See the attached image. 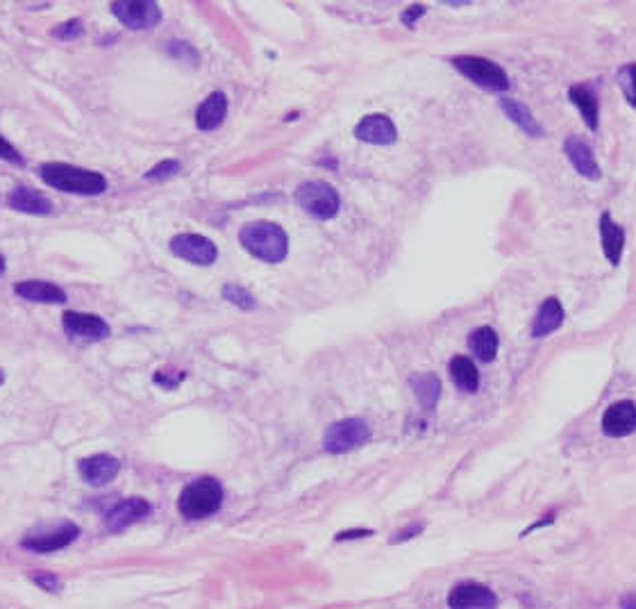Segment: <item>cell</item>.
Returning a JSON list of instances; mask_svg holds the SVG:
<instances>
[{"label":"cell","mask_w":636,"mask_h":609,"mask_svg":"<svg viewBox=\"0 0 636 609\" xmlns=\"http://www.w3.org/2000/svg\"><path fill=\"white\" fill-rule=\"evenodd\" d=\"M7 205L12 207L14 212H21V214L30 216H50L55 212L50 198H46L44 193H39L36 189L26 187V184H18V187H14L12 191H9Z\"/></svg>","instance_id":"cell-15"},{"label":"cell","mask_w":636,"mask_h":609,"mask_svg":"<svg viewBox=\"0 0 636 609\" xmlns=\"http://www.w3.org/2000/svg\"><path fill=\"white\" fill-rule=\"evenodd\" d=\"M180 170H182V164H180L178 160H161L144 175V178L150 180V182H164V180H170L173 175H178Z\"/></svg>","instance_id":"cell-28"},{"label":"cell","mask_w":636,"mask_h":609,"mask_svg":"<svg viewBox=\"0 0 636 609\" xmlns=\"http://www.w3.org/2000/svg\"><path fill=\"white\" fill-rule=\"evenodd\" d=\"M85 32V23L82 18H68V21L59 23L57 27H53V36L59 41H73L77 36H82Z\"/></svg>","instance_id":"cell-29"},{"label":"cell","mask_w":636,"mask_h":609,"mask_svg":"<svg viewBox=\"0 0 636 609\" xmlns=\"http://www.w3.org/2000/svg\"><path fill=\"white\" fill-rule=\"evenodd\" d=\"M619 82L625 91V98L630 105H634V64H625L619 71Z\"/></svg>","instance_id":"cell-31"},{"label":"cell","mask_w":636,"mask_h":609,"mask_svg":"<svg viewBox=\"0 0 636 609\" xmlns=\"http://www.w3.org/2000/svg\"><path fill=\"white\" fill-rule=\"evenodd\" d=\"M453 67L479 89L491 91V94H502L509 89V76L491 59L477 57V55H457L453 57Z\"/></svg>","instance_id":"cell-4"},{"label":"cell","mask_w":636,"mask_h":609,"mask_svg":"<svg viewBox=\"0 0 636 609\" xmlns=\"http://www.w3.org/2000/svg\"><path fill=\"white\" fill-rule=\"evenodd\" d=\"M298 207L314 216L318 221H330L339 214L341 210V196L332 184L323 182V180H307L293 193Z\"/></svg>","instance_id":"cell-5"},{"label":"cell","mask_w":636,"mask_h":609,"mask_svg":"<svg viewBox=\"0 0 636 609\" xmlns=\"http://www.w3.org/2000/svg\"><path fill=\"white\" fill-rule=\"evenodd\" d=\"M5 266H7V262H5V257H3V255H0V275H3V274H5Z\"/></svg>","instance_id":"cell-36"},{"label":"cell","mask_w":636,"mask_h":609,"mask_svg":"<svg viewBox=\"0 0 636 609\" xmlns=\"http://www.w3.org/2000/svg\"><path fill=\"white\" fill-rule=\"evenodd\" d=\"M243 251L266 264H280L289 255V237L282 225L273 221H252L239 232Z\"/></svg>","instance_id":"cell-2"},{"label":"cell","mask_w":636,"mask_h":609,"mask_svg":"<svg viewBox=\"0 0 636 609\" xmlns=\"http://www.w3.org/2000/svg\"><path fill=\"white\" fill-rule=\"evenodd\" d=\"M121 470V461L112 455H91L77 461V473H80L82 482L91 484V487H103L109 484Z\"/></svg>","instance_id":"cell-13"},{"label":"cell","mask_w":636,"mask_h":609,"mask_svg":"<svg viewBox=\"0 0 636 609\" xmlns=\"http://www.w3.org/2000/svg\"><path fill=\"white\" fill-rule=\"evenodd\" d=\"M5 385V371H3V368H0V387H3Z\"/></svg>","instance_id":"cell-37"},{"label":"cell","mask_w":636,"mask_h":609,"mask_svg":"<svg viewBox=\"0 0 636 609\" xmlns=\"http://www.w3.org/2000/svg\"><path fill=\"white\" fill-rule=\"evenodd\" d=\"M228 117V96L223 91H214L207 96L196 109V128L202 132H211Z\"/></svg>","instance_id":"cell-19"},{"label":"cell","mask_w":636,"mask_h":609,"mask_svg":"<svg viewBox=\"0 0 636 609\" xmlns=\"http://www.w3.org/2000/svg\"><path fill=\"white\" fill-rule=\"evenodd\" d=\"M564 304L559 303V298H546L539 307L537 318H534V327H532V336L534 339H543V336L552 335V332L559 330L564 325Z\"/></svg>","instance_id":"cell-21"},{"label":"cell","mask_w":636,"mask_h":609,"mask_svg":"<svg viewBox=\"0 0 636 609\" xmlns=\"http://www.w3.org/2000/svg\"><path fill=\"white\" fill-rule=\"evenodd\" d=\"M636 428V408L632 400H619L602 417V432L607 437H628Z\"/></svg>","instance_id":"cell-16"},{"label":"cell","mask_w":636,"mask_h":609,"mask_svg":"<svg viewBox=\"0 0 636 609\" xmlns=\"http://www.w3.org/2000/svg\"><path fill=\"white\" fill-rule=\"evenodd\" d=\"M448 371L455 385H457L462 391H467V394H476L479 389V373H477L476 362H473L471 357L457 355V357L450 359Z\"/></svg>","instance_id":"cell-23"},{"label":"cell","mask_w":636,"mask_h":609,"mask_svg":"<svg viewBox=\"0 0 636 609\" xmlns=\"http://www.w3.org/2000/svg\"><path fill=\"white\" fill-rule=\"evenodd\" d=\"M62 327L68 339L77 341H103L112 335V327L103 316L89 312H73V309L62 314Z\"/></svg>","instance_id":"cell-9"},{"label":"cell","mask_w":636,"mask_h":609,"mask_svg":"<svg viewBox=\"0 0 636 609\" xmlns=\"http://www.w3.org/2000/svg\"><path fill=\"white\" fill-rule=\"evenodd\" d=\"M368 441H371V428L364 418H344L327 428L323 437V449L332 455H344L362 449Z\"/></svg>","instance_id":"cell-6"},{"label":"cell","mask_w":636,"mask_h":609,"mask_svg":"<svg viewBox=\"0 0 636 609\" xmlns=\"http://www.w3.org/2000/svg\"><path fill=\"white\" fill-rule=\"evenodd\" d=\"M409 385H412V389L416 391L418 403H421L423 408L427 409V412H432L441 398V380L439 377H436L435 373H421V376H412Z\"/></svg>","instance_id":"cell-26"},{"label":"cell","mask_w":636,"mask_h":609,"mask_svg":"<svg viewBox=\"0 0 636 609\" xmlns=\"http://www.w3.org/2000/svg\"><path fill=\"white\" fill-rule=\"evenodd\" d=\"M468 348L473 350V355L479 362H493L500 348V339H498V332L493 327L482 325L468 336Z\"/></svg>","instance_id":"cell-25"},{"label":"cell","mask_w":636,"mask_h":609,"mask_svg":"<svg viewBox=\"0 0 636 609\" xmlns=\"http://www.w3.org/2000/svg\"><path fill=\"white\" fill-rule=\"evenodd\" d=\"M14 294L23 301L41 304H62L67 303V292L59 284L46 283V280H23L14 284Z\"/></svg>","instance_id":"cell-17"},{"label":"cell","mask_w":636,"mask_h":609,"mask_svg":"<svg viewBox=\"0 0 636 609\" xmlns=\"http://www.w3.org/2000/svg\"><path fill=\"white\" fill-rule=\"evenodd\" d=\"M423 530V525H418V523H414V525H409L407 530H403V532H398V534H394V543H398V542H407V539H412L414 534H418Z\"/></svg>","instance_id":"cell-35"},{"label":"cell","mask_w":636,"mask_h":609,"mask_svg":"<svg viewBox=\"0 0 636 609\" xmlns=\"http://www.w3.org/2000/svg\"><path fill=\"white\" fill-rule=\"evenodd\" d=\"M80 537V528L76 523H59L57 528H41L35 534H27L21 546L30 552H55L64 551Z\"/></svg>","instance_id":"cell-10"},{"label":"cell","mask_w":636,"mask_h":609,"mask_svg":"<svg viewBox=\"0 0 636 609\" xmlns=\"http://www.w3.org/2000/svg\"><path fill=\"white\" fill-rule=\"evenodd\" d=\"M364 537H373V530H364V528H357V530H344V532H339L336 534V542H350V539H364Z\"/></svg>","instance_id":"cell-33"},{"label":"cell","mask_w":636,"mask_h":609,"mask_svg":"<svg viewBox=\"0 0 636 609\" xmlns=\"http://www.w3.org/2000/svg\"><path fill=\"white\" fill-rule=\"evenodd\" d=\"M223 505V484L216 478H198L182 489L178 498V510L184 519L202 521L214 516Z\"/></svg>","instance_id":"cell-3"},{"label":"cell","mask_w":636,"mask_h":609,"mask_svg":"<svg viewBox=\"0 0 636 609\" xmlns=\"http://www.w3.org/2000/svg\"><path fill=\"white\" fill-rule=\"evenodd\" d=\"M570 103L578 108V112L582 114V119L587 121V128L591 132L598 130V98L587 85H573L569 89Z\"/></svg>","instance_id":"cell-24"},{"label":"cell","mask_w":636,"mask_h":609,"mask_svg":"<svg viewBox=\"0 0 636 609\" xmlns=\"http://www.w3.org/2000/svg\"><path fill=\"white\" fill-rule=\"evenodd\" d=\"M221 294H223L225 301L234 304V307L243 309V312H252V309H257V298L252 296L246 287H241V284H232V283L225 284Z\"/></svg>","instance_id":"cell-27"},{"label":"cell","mask_w":636,"mask_h":609,"mask_svg":"<svg viewBox=\"0 0 636 609\" xmlns=\"http://www.w3.org/2000/svg\"><path fill=\"white\" fill-rule=\"evenodd\" d=\"M170 253L178 260L189 262L193 266H211L219 260V248L211 239L202 237V234H175L169 242Z\"/></svg>","instance_id":"cell-8"},{"label":"cell","mask_w":636,"mask_h":609,"mask_svg":"<svg viewBox=\"0 0 636 609\" xmlns=\"http://www.w3.org/2000/svg\"><path fill=\"white\" fill-rule=\"evenodd\" d=\"M150 511H153V507L146 498H126V501L114 502L105 511V525H108L109 532H121V530L130 528V525L150 516Z\"/></svg>","instance_id":"cell-11"},{"label":"cell","mask_w":636,"mask_h":609,"mask_svg":"<svg viewBox=\"0 0 636 609\" xmlns=\"http://www.w3.org/2000/svg\"><path fill=\"white\" fill-rule=\"evenodd\" d=\"M564 152L569 155L570 164H573V169L578 170L582 178L589 180H598L602 175L600 164H598L596 155H593L591 146L584 144L580 137H569V139L564 141Z\"/></svg>","instance_id":"cell-18"},{"label":"cell","mask_w":636,"mask_h":609,"mask_svg":"<svg viewBox=\"0 0 636 609\" xmlns=\"http://www.w3.org/2000/svg\"><path fill=\"white\" fill-rule=\"evenodd\" d=\"M354 139L373 146H391L398 139V130L386 114H368L354 126Z\"/></svg>","instance_id":"cell-12"},{"label":"cell","mask_w":636,"mask_h":609,"mask_svg":"<svg viewBox=\"0 0 636 609\" xmlns=\"http://www.w3.org/2000/svg\"><path fill=\"white\" fill-rule=\"evenodd\" d=\"M109 9L128 30L135 32L153 30L164 18L159 5L153 3V0H114Z\"/></svg>","instance_id":"cell-7"},{"label":"cell","mask_w":636,"mask_h":609,"mask_svg":"<svg viewBox=\"0 0 636 609\" xmlns=\"http://www.w3.org/2000/svg\"><path fill=\"white\" fill-rule=\"evenodd\" d=\"M450 609H498L496 594L477 583H462L448 594Z\"/></svg>","instance_id":"cell-14"},{"label":"cell","mask_w":636,"mask_h":609,"mask_svg":"<svg viewBox=\"0 0 636 609\" xmlns=\"http://www.w3.org/2000/svg\"><path fill=\"white\" fill-rule=\"evenodd\" d=\"M39 175L50 189L76 196H100L108 191L109 182L98 170L82 169V166L67 164V161H46L39 166Z\"/></svg>","instance_id":"cell-1"},{"label":"cell","mask_w":636,"mask_h":609,"mask_svg":"<svg viewBox=\"0 0 636 609\" xmlns=\"http://www.w3.org/2000/svg\"><path fill=\"white\" fill-rule=\"evenodd\" d=\"M30 580L36 584V587L44 589L46 594H59L62 592V583L55 573H46V571H35L30 573Z\"/></svg>","instance_id":"cell-30"},{"label":"cell","mask_w":636,"mask_h":609,"mask_svg":"<svg viewBox=\"0 0 636 609\" xmlns=\"http://www.w3.org/2000/svg\"><path fill=\"white\" fill-rule=\"evenodd\" d=\"M600 243H602V253L610 260L611 266H619L621 260H623V248H625V230L621 228L619 223L611 221L610 212L600 216Z\"/></svg>","instance_id":"cell-20"},{"label":"cell","mask_w":636,"mask_h":609,"mask_svg":"<svg viewBox=\"0 0 636 609\" xmlns=\"http://www.w3.org/2000/svg\"><path fill=\"white\" fill-rule=\"evenodd\" d=\"M500 108H502V112H505L507 117H509L511 121H514L516 126H518L520 130H523L528 137H534V139H541V137L546 135V132H543V128L539 126L537 119H534L532 109H529L528 105L520 103V100L502 98L500 100Z\"/></svg>","instance_id":"cell-22"},{"label":"cell","mask_w":636,"mask_h":609,"mask_svg":"<svg viewBox=\"0 0 636 609\" xmlns=\"http://www.w3.org/2000/svg\"><path fill=\"white\" fill-rule=\"evenodd\" d=\"M0 160L3 161H7V164H12V166H26V157L21 155L16 149H14L12 144H9L7 139H5L3 135H0Z\"/></svg>","instance_id":"cell-32"},{"label":"cell","mask_w":636,"mask_h":609,"mask_svg":"<svg viewBox=\"0 0 636 609\" xmlns=\"http://www.w3.org/2000/svg\"><path fill=\"white\" fill-rule=\"evenodd\" d=\"M423 14H426V7H423V5H412V7H409L407 12L403 14V23H405V26L414 27L416 18H421Z\"/></svg>","instance_id":"cell-34"}]
</instances>
